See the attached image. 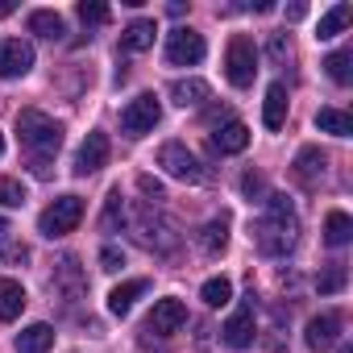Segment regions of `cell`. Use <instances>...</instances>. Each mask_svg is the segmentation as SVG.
I'll return each mask as SVG.
<instances>
[{
  "label": "cell",
  "instance_id": "f546056e",
  "mask_svg": "<svg viewBox=\"0 0 353 353\" xmlns=\"http://www.w3.org/2000/svg\"><path fill=\"white\" fill-rule=\"evenodd\" d=\"M121 216H125V204H121V188H112V192H108V204H104V216H100V225L112 233Z\"/></svg>",
  "mask_w": 353,
  "mask_h": 353
},
{
  "label": "cell",
  "instance_id": "44dd1931",
  "mask_svg": "<svg viewBox=\"0 0 353 353\" xmlns=\"http://www.w3.org/2000/svg\"><path fill=\"white\" fill-rule=\"evenodd\" d=\"M316 129L320 133H332V137H349L353 133V117L345 108H320L316 112Z\"/></svg>",
  "mask_w": 353,
  "mask_h": 353
},
{
  "label": "cell",
  "instance_id": "ab89813d",
  "mask_svg": "<svg viewBox=\"0 0 353 353\" xmlns=\"http://www.w3.org/2000/svg\"><path fill=\"white\" fill-rule=\"evenodd\" d=\"M0 233H5V221H0Z\"/></svg>",
  "mask_w": 353,
  "mask_h": 353
},
{
  "label": "cell",
  "instance_id": "2e32d148",
  "mask_svg": "<svg viewBox=\"0 0 353 353\" xmlns=\"http://www.w3.org/2000/svg\"><path fill=\"white\" fill-rule=\"evenodd\" d=\"M141 295H145V279H129V283H121V287H112V291H108V312L125 320Z\"/></svg>",
  "mask_w": 353,
  "mask_h": 353
},
{
  "label": "cell",
  "instance_id": "4dcf8cb0",
  "mask_svg": "<svg viewBox=\"0 0 353 353\" xmlns=\"http://www.w3.org/2000/svg\"><path fill=\"white\" fill-rule=\"evenodd\" d=\"M316 287H320V295L341 291V287H345V266H328V270L320 274V283H316Z\"/></svg>",
  "mask_w": 353,
  "mask_h": 353
},
{
  "label": "cell",
  "instance_id": "8fae6325",
  "mask_svg": "<svg viewBox=\"0 0 353 353\" xmlns=\"http://www.w3.org/2000/svg\"><path fill=\"white\" fill-rule=\"evenodd\" d=\"M303 341H307V349H316V353L332 349V345L341 341V316H336V312H320V316H312Z\"/></svg>",
  "mask_w": 353,
  "mask_h": 353
},
{
  "label": "cell",
  "instance_id": "e575fe53",
  "mask_svg": "<svg viewBox=\"0 0 353 353\" xmlns=\"http://www.w3.org/2000/svg\"><path fill=\"white\" fill-rule=\"evenodd\" d=\"M137 188H141V192H145V196H150L154 204H158V200H166V192H162V183H158V179H150V174H141V179H137Z\"/></svg>",
  "mask_w": 353,
  "mask_h": 353
},
{
  "label": "cell",
  "instance_id": "f1b7e54d",
  "mask_svg": "<svg viewBox=\"0 0 353 353\" xmlns=\"http://www.w3.org/2000/svg\"><path fill=\"white\" fill-rule=\"evenodd\" d=\"M79 21L83 26H104L108 21V5H104V0H79Z\"/></svg>",
  "mask_w": 353,
  "mask_h": 353
},
{
  "label": "cell",
  "instance_id": "277c9868",
  "mask_svg": "<svg viewBox=\"0 0 353 353\" xmlns=\"http://www.w3.org/2000/svg\"><path fill=\"white\" fill-rule=\"evenodd\" d=\"M79 221H83V200H79V196H59V200L38 216V233H42V237H67Z\"/></svg>",
  "mask_w": 353,
  "mask_h": 353
},
{
  "label": "cell",
  "instance_id": "d590c367",
  "mask_svg": "<svg viewBox=\"0 0 353 353\" xmlns=\"http://www.w3.org/2000/svg\"><path fill=\"white\" fill-rule=\"evenodd\" d=\"M307 17V5H287V21H303Z\"/></svg>",
  "mask_w": 353,
  "mask_h": 353
},
{
  "label": "cell",
  "instance_id": "4316f807",
  "mask_svg": "<svg viewBox=\"0 0 353 353\" xmlns=\"http://www.w3.org/2000/svg\"><path fill=\"white\" fill-rule=\"evenodd\" d=\"M200 299L208 303V307H225L229 299H233V283L221 274V279H208L204 287H200Z\"/></svg>",
  "mask_w": 353,
  "mask_h": 353
},
{
  "label": "cell",
  "instance_id": "74e56055",
  "mask_svg": "<svg viewBox=\"0 0 353 353\" xmlns=\"http://www.w3.org/2000/svg\"><path fill=\"white\" fill-rule=\"evenodd\" d=\"M336 353H353V349H349V345H341V349H336Z\"/></svg>",
  "mask_w": 353,
  "mask_h": 353
},
{
  "label": "cell",
  "instance_id": "3957f363",
  "mask_svg": "<svg viewBox=\"0 0 353 353\" xmlns=\"http://www.w3.org/2000/svg\"><path fill=\"white\" fill-rule=\"evenodd\" d=\"M225 75L233 88H250L254 75H258V50H254V38L245 34H233L229 38V50H225Z\"/></svg>",
  "mask_w": 353,
  "mask_h": 353
},
{
  "label": "cell",
  "instance_id": "4fadbf2b",
  "mask_svg": "<svg viewBox=\"0 0 353 353\" xmlns=\"http://www.w3.org/2000/svg\"><path fill=\"white\" fill-rule=\"evenodd\" d=\"M324 166H328V158H324L316 145H303V150L295 154V179H299L303 188H316V183L324 179Z\"/></svg>",
  "mask_w": 353,
  "mask_h": 353
},
{
  "label": "cell",
  "instance_id": "8d00e7d4",
  "mask_svg": "<svg viewBox=\"0 0 353 353\" xmlns=\"http://www.w3.org/2000/svg\"><path fill=\"white\" fill-rule=\"evenodd\" d=\"M13 13V0H0V17H9Z\"/></svg>",
  "mask_w": 353,
  "mask_h": 353
},
{
  "label": "cell",
  "instance_id": "6da1fadb",
  "mask_svg": "<svg viewBox=\"0 0 353 353\" xmlns=\"http://www.w3.org/2000/svg\"><path fill=\"white\" fill-rule=\"evenodd\" d=\"M254 241H258V250L270 254V258L295 250V241H299V221H295V208H291L287 196H279V192L266 196V216L254 225Z\"/></svg>",
  "mask_w": 353,
  "mask_h": 353
},
{
  "label": "cell",
  "instance_id": "1f68e13d",
  "mask_svg": "<svg viewBox=\"0 0 353 353\" xmlns=\"http://www.w3.org/2000/svg\"><path fill=\"white\" fill-rule=\"evenodd\" d=\"M241 192H245L250 200H258V204H266V196H270V192H266V179H262V174H254V170L241 179Z\"/></svg>",
  "mask_w": 353,
  "mask_h": 353
},
{
  "label": "cell",
  "instance_id": "d6a6232c",
  "mask_svg": "<svg viewBox=\"0 0 353 353\" xmlns=\"http://www.w3.org/2000/svg\"><path fill=\"white\" fill-rule=\"evenodd\" d=\"M266 54H270L274 63H287V59H291V38H287V34H274L270 46H266Z\"/></svg>",
  "mask_w": 353,
  "mask_h": 353
},
{
  "label": "cell",
  "instance_id": "30bf717a",
  "mask_svg": "<svg viewBox=\"0 0 353 353\" xmlns=\"http://www.w3.org/2000/svg\"><path fill=\"white\" fill-rule=\"evenodd\" d=\"M108 154H112V145H108V133L92 129V133L83 137L79 154H75V174H96V170L108 162Z\"/></svg>",
  "mask_w": 353,
  "mask_h": 353
},
{
  "label": "cell",
  "instance_id": "9c48e42d",
  "mask_svg": "<svg viewBox=\"0 0 353 353\" xmlns=\"http://www.w3.org/2000/svg\"><path fill=\"white\" fill-rule=\"evenodd\" d=\"M183 324H188V303H183V299H158L154 312H150V320H145V328L158 332V336L179 332Z\"/></svg>",
  "mask_w": 353,
  "mask_h": 353
},
{
  "label": "cell",
  "instance_id": "9a60e30c",
  "mask_svg": "<svg viewBox=\"0 0 353 353\" xmlns=\"http://www.w3.org/2000/svg\"><path fill=\"white\" fill-rule=\"evenodd\" d=\"M212 145H216L221 154H241V150L250 145V125H245V121H225V125H216Z\"/></svg>",
  "mask_w": 353,
  "mask_h": 353
},
{
  "label": "cell",
  "instance_id": "d6986e66",
  "mask_svg": "<svg viewBox=\"0 0 353 353\" xmlns=\"http://www.w3.org/2000/svg\"><path fill=\"white\" fill-rule=\"evenodd\" d=\"M170 100L179 104V108H196L208 100V83L204 79H174L170 83Z\"/></svg>",
  "mask_w": 353,
  "mask_h": 353
},
{
  "label": "cell",
  "instance_id": "7402d4cb",
  "mask_svg": "<svg viewBox=\"0 0 353 353\" xmlns=\"http://www.w3.org/2000/svg\"><path fill=\"white\" fill-rule=\"evenodd\" d=\"M30 34L59 42V38L67 34V26H63V17H59V13H50V9H38V13H30Z\"/></svg>",
  "mask_w": 353,
  "mask_h": 353
},
{
  "label": "cell",
  "instance_id": "7c38bea8",
  "mask_svg": "<svg viewBox=\"0 0 353 353\" xmlns=\"http://www.w3.org/2000/svg\"><path fill=\"white\" fill-rule=\"evenodd\" d=\"M221 336H225V345H233V349H245V345H254V303H245L241 312H233V316L225 320Z\"/></svg>",
  "mask_w": 353,
  "mask_h": 353
},
{
  "label": "cell",
  "instance_id": "5b68a950",
  "mask_svg": "<svg viewBox=\"0 0 353 353\" xmlns=\"http://www.w3.org/2000/svg\"><path fill=\"white\" fill-rule=\"evenodd\" d=\"M158 166L170 174V179H183V183H200V179H204L200 158H196L188 145H179V141H166V145L158 150Z\"/></svg>",
  "mask_w": 353,
  "mask_h": 353
},
{
  "label": "cell",
  "instance_id": "ac0fdd59",
  "mask_svg": "<svg viewBox=\"0 0 353 353\" xmlns=\"http://www.w3.org/2000/svg\"><path fill=\"white\" fill-rule=\"evenodd\" d=\"M26 312V287L17 279H0V320H17Z\"/></svg>",
  "mask_w": 353,
  "mask_h": 353
},
{
  "label": "cell",
  "instance_id": "836d02e7",
  "mask_svg": "<svg viewBox=\"0 0 353 353\" xmlns=\"http://www.w3.org/2000/svg\"><path fill=\"white\" fill-rule=\"evenodd\" d=\"M100 266H104V270H121V266H125V254H121L117 245H104V250H100Z\"/></svg>",
  "mask_w": 353,
  "mask_h": 353
},
{
  "label": "cell",
  "instance_id": "8992f818",
  "mask_svg": "<svg viewBox=\"0 0 353 353\" xmlns=\"http://www.w3.org/2000/svg\"><path fill=\"white\" fill-rule=\"evenodd\" d=\"M158 121H162V104H158V96H154V92H141V96H137V100H129V104H125V112H121V129H125L129 137L150 133Z\"/></svg>",
  "mask_w": 353,
  "mask_h": 353
},
{
  "label": "cell",
  "instance_id": "cb8c5ba5",
  "mask_svg": "<svg viewBox=\"0 0 353 353\" xmlns=\"http://www.w3.org/2000/svg\"><path fill=\"white\" fill-rule=\"evenodd\" d=\"M200 245H204V254H225V245H229V216H216V221H208L204 225V233H200Z\"/></svg>",
  "mask_w": 353,
  "mask_h": 353
},
{
  "label": "cell",
  "instance_id": "f35d334b",
  "mask_svg": "<svg viewBox=\"0 0 353 353\" xmlns=\"http://www.w3.org/2000/svg\"><path fill=\"white\" fill-rule=\"evenodd\" d=\"M0 154H5V137H0Z\"/></svg>",
  "mask_w": 353,
  "mask_h": 353
},
{
  "label": "cell",
  "instance_id": "52a82bcc",
  "mask_svg": "<svg viewBox=\"0 0 353 353\" xmlns=\"http://www.w3.org/2000/svg\"><path fill=\"white\" fill-rule=\"evenodd\" d=\"M204 34H196V30H188V26H179V30H170V38H166V63L170 67H196L200 59H204Z\"/></svg>",
  "mask_w": 353,
  "mask_h": 353
},
{
  "label": "cell",
  "instance_id": "484cf974",
  "mask_svg": "<svg viewBox=\"0 0 353 353\" xmlns=\"http://www.w3.org/2000/svg\"><path fill=\"white\" fill-rule=\"evenodd\" d=\"M349 63H353V54H349V50H332V54L324 59L328 79H332V83H341V88H345V83H353V67H349Z\"/></svg>",
  "mask_w": 353,
  "mask_h": 353
},
{
  "label": "cell",
  "instance_id": "d4e9b609",
  "mask_svg": "<svg viewBox=\"0 0 353 353\" xmlns=\"http://www.w3.org/2000/svg\"><path fill=\"white\" fill-rule=\"evenodd\" d=\"M349 237H353V221H349V212H328V216H324V241H328L332 250H341Z\"/></svg>",
  "mask_w": 353,
  "mask_h": 353
},
{
  "label": "cell",
  "instance_id": "e0dca14e",
  "mask_svg": "<svg viewBox=\"0 0 353 353\" xmlns=\"http://www.w3.org/2000/svg\"><path fill=\"white\" fill-rule=\"evenodd\" d=\"M54 345V328L50 324H30L17 332V353H50Z\"/></svg>",
  "mask_w": 353,
  "mask_h": 353
},
{
  "label": "cell",
  "instance_id": "603a6c76",
  "mask_svg": "<svg viewBox=\"0 0 353 353\" xmlns=\"http://www.w3.org/2000/svg\"><path fill=\"white\" fill-rule=\"evenodd\" d=\"M154 21H133V26H125V34H121V46L125 50H133V54H141V50H150L154 46Z\"/></svg>",
  "mask_w": 353,
  "mask_h": 353
},
{
  "label": "cell",
  "instance_id": "ffe728a7",
  "mask_svg": "<svg viewBox=\"0 0 353 353\" xmlns=\"http://www.w3.org/2000/svg\"><path fill=\"white\" fill-rule=\"evenodd\" d=\"M349 17H353V9L345 5V0H341V5H332V9L320 17V26H316V42H332V38L349 26Z\"/></svg>",
  "mask_w": 353,
  "mask_h": 353
},
{
  "label": "cell",
  "instance_id": "ba28073f",
  "mask_svg": "<svg viewBox=\"0 0 353 353\" xmlns=\"http://www.w3.org/2000/svg\"><path fill=\"white\" fill-rule=\"evenodd\" d=\"M34 67V46L21 38H5L0 42V79H21Z\"/></svg>",
  "mask_w": 353,
  "mask_h": 353
},
{
  "label": "cell",
  "instance_id": "5bb4252c",
  "mask_svg": "<svg viewBox=\"0 0 353 353\" xmlns=\"http://www.w3.org/2000/svg\"><path fill=\"white\" fill-rule=\"evenodd\" d=\"M262 125L270 133H279L287 125V88L283 83H270L266 88V100H262Z\"/></svg>",
  "mask_w": 353,
  "mask_h": 353
},
{
  "label": "cell",
  "instance_id": "7a4b0ae2",
  "mask_svg": "<svg viewBox=\"0 0 353 353\" xmlns=\"http://www.w3.org/2000/svg\"><path fill=\"white\" fill-rule=\"evenodd\" d=\"M17 137H21V145L34 154V174L38 179H46L50 174V158L59 154V145H63V125L54 121V117H46L42 108H26V112H17Z\"/></svg>",
  "mask_w": 353,
  "mask_h": 353
},
{
  "label": "cell",
  "instance_id": "83f0119b",
  "mask_svg": "<svg viewBox=\"0 0 353 353\" xmlns=\"http://www.w3.org/2000/svg\"><path fill=\"white\" fill-rule=\"evenodd\" d=\"M26 204V183L21 179H0V208H21Z\"/></svg>",
  "mask_w": 353,
  "mask_h": 353
}]
</instances>
